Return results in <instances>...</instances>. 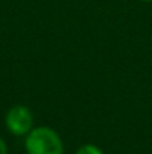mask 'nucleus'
<instances>
[{
  "label": "nucleus",
  "mask_w": 152,
  "mask_h": 154,
  "mask_svg": "<svg viewBox=\"0 0 152 154\" xmlns=\"http://www.w3.org/2000/svg\"><path fill=\"white\" fill-rule=\"evenodd\" d=\"M24 147L27 154H64L61 136L48 126L33 127L25 136Z\"/></svg>",
  "instance_id": "obj_1"
},
{
  "label": "nucleus",
  "mask_w": 152,
  "mask_h": 154,
  "mask_svg": "<svg viewBox=\"0 0 152 154\" xmlns=\"http://www.w3.org/2000/svg\"><path fill=\"white\" fill-rule=\"evenodd\" d=\"M33 124V112L24 105H13L4 115V126L13 136H27L34 127Z\"/></svg>",
  "instance_id": "obj_2"
},
{
  "label": "nucleus",
  "mask_w": 152,
  "mask_h": 154,
  "mask_svg": "<svg viewBox=\"0 0 152 154\" xmlns=\"http://www.w3.org/2000/svg\"><path fill=\"white\" fill-rule=\"evenodd\" d=\"M75 154H104V153L101 151V148H99L94 144H85V145L79 147Z\"/></svg>",
  "instance_id": "obj_3"
},
{
  "label": "nucleus",
  "mask_w": 152,
  "mask_h": 154,
  "mask_svg": "<svg viewBox=\"0 0 152 154\" xmlns=\"http://www.w3.org/2000/svg\"><path fill=\"white\" fill-rule=\"evenodd\" d=\"M0 154H7V145L3 141V138L0 136Z\"/></svg>",
  "instance_id": "obj_4"
},
{
  "label": "nucleus",
  "mask_w": 152,
  "mask_h": 154,
  "mask_svg": "<svg viewBox=\"0 0 152 154\" xmlns=\"http://www.w3.org/2000/svg\"><path fill=\"white\" fill-rule=\"evenodd\" d=\"M140 2H145V3H152V0H140Z\"/></svg>",
  "instance_id": "obj_5"
}]
</instances>
